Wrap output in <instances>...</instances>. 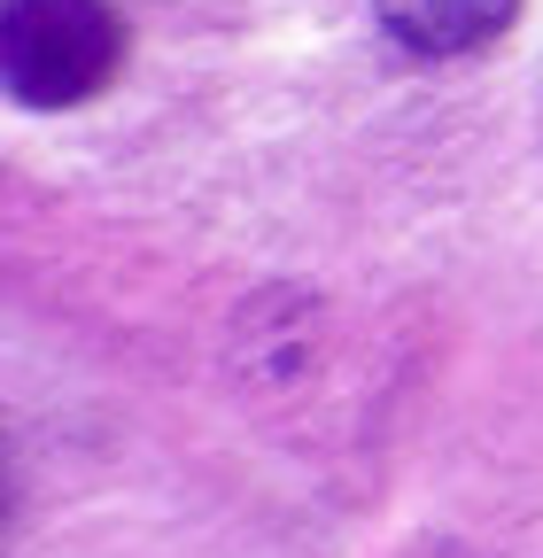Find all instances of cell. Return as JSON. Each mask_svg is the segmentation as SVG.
I'll return each instance as SVG.
<instances>
[{
	"label": "cell",
	"instance_id": "6da1fadb",
	"mask_svg": "<svg viewBox=\"0 0 543 558\" xmlns=\"http://www.w3.org/2000/svg\"><path fill=\"white\" fill-rule=\"evenodd\" d=\"M9 47H0V78L9 101L24 109H71L86 101L109 70H117V16L101 0H9Z\"/></svg>",
	"mask_w": 543,
	"mask_h": 558
},
{
	"label": "cell",
	"instance_id": "7a4b0ae2",
	"mask_svg": "<svg viewBox=\"0 0 543 558\" xmlns=\"http://www.w3.org/2000/svg\"><path fill=\"white\" fill-rule=\"evenodd\" d=\"M381 9V32L403 47V54H473V47H490L520 0H373Z\"/></svg>",
	"mask_w": 543,
	"mask_h": 558
}]
</instances>
